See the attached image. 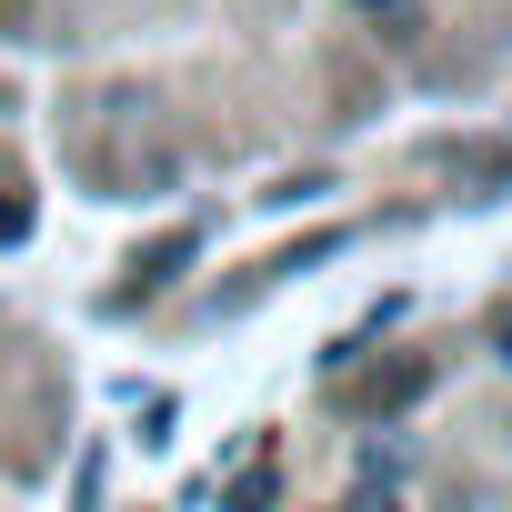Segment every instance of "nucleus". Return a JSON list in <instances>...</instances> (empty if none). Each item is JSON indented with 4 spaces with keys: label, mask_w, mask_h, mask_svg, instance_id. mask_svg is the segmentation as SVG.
<instances>
[{
    "label": "nucleus",
    "mask_w": 512,
    "mask_h": 512,
    "mask_svg": "<svg viewBox=\"0 0 512 512\" xmlns=\"http://www.w3.org/2000/svg\"><path fill=\"white\" fill-rule=\"evenodd\" d=\"M492 352H502V362H512V312H502V322H492Z\"/></svg>",
    "instance_id": "nucleus-3"
},
{
    "label": "nucleus",
    "mask_w": 512,
    "mask_h": 512,
    "mask_svg": "<svg viewBox=\"0 0 512 512\" xmlns=\"http://www.w3.org/2000/svg\"><path fill=\"white\" fill-rule=\"evenodd\" d=\"M191 251H201V231H171V241L151 251V262H141V292H161V282H181V262H191Z\"/></svg>",
    "instance_id": "nucleus-1"
},
{
    "label": "nucleus",
    "mask_w": 512,
    "mask_h": 512,
    "mask_svg": "<svg viewBox=\"0 0 512 512\" xmlns=\"http://www.w3.org/2000/svg\"><path fill=\"white\" fill-rule=\"evenodd\" d=\"M352 11H372V21H392V11H402V0H352Z\"/></svg>",
    "instance_id": "nucleus-4"
},
{
    "label": "nucleus",
    "mask_w": 512,
    "mask_h": 512,
    "mask_svg": "<svg viewBox=\"0 0 512 512\" xmlns=\"http://www.w3.org/2000/svg\"><path fill=\"white\" fill-rule=\"evenodd\" d=\"M11 241H31V201H21V191H0V251H11Z\"/></svg>",
    "instance_id": "nucleus-2"
}]
</instances>
